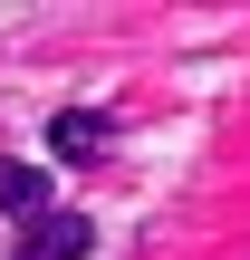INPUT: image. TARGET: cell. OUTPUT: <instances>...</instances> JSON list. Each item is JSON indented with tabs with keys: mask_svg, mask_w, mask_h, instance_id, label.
I'll list each match as a JSON object with an SVG mask.
<instances>
[{
	"mask_svg": "<svg viewBox=\"0 0 250 260\" xmlns=\"http://www.w3.org/2000/svg\"><path fill=\"white\" fill-rule=\"evenodd\" d=\"M87 251H96V222L87 212H58V203L10 232V260H87Z\"/></svg>",
	"mask_w": 250,
	"mask_h": 260,
	"instance_id": "6da1fadb",
	"label": "cell"
},
{
	"mask_svg": "<svg viewBox=\"0 0 250 260\" xmlns=\"http://www.w3.org/2000/svg\"><path fill=\"white\" fill-rule=\"evenodd\" d=\"M0 203H10L19 222H29V212H48V174H39V164H0Z\"/></svg>",
	"mask_w": 250,
	"mask_h": 260,
	"instance_id": "7a4b0ae2",
	"label": "cell"
},
{
	"mask_svg": "<svg viewBox=\"0 0 250 260\" xmlns=\"http://www.w3.org/2000/svg\"><path fill=\"white\" fill-rule=\"evenodd\" d=\"M96 145H106V116L67 106V116H58V154H96Z\"/></svg>",
	"mask_w": 250,
	"mask_h": 260,
	"instance_id": "3957f363",
	"label": "cell"
}]
</instances>
